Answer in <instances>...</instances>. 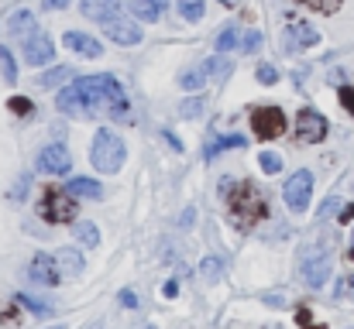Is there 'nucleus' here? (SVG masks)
I'll list each match as a JSON object with an SVG mask.
<instances>
[{
    "label": "nucleus",
    "instance_id": "nucleus-24",
    "mask_svg": "<svg viewBox=\"0 0 354 329\" xmlns=\"http://www.w3.org/2000/svg\"><path fill=\"white\" fill-rule=\"evenodd\" d=\"M179 3V14L186 17V21H200L203 17V10H207V3L203 0H176Z\"/></svg>",
    "mask_w": 354,
    "mask_h": 329
},
{
    "label": "nucleus",
    "instance_id": "nucleus-17",
    "mask_svg": "<svg viewBox=\"0 0 354 329\" xmlns=\"http://www.w3.org/2000/svg\"><path fill=\"white\" fill-rule=\"evenodd\" d=\"M73 79H76V69H73V66H55V69L41 72L35 83H38L41 90H55V86H66V83H73Z\"/></svg>",
    "mask_w": 354,
    "mask_h": 329
},
{
    "label": "nucleus",
    "instance_id": "nucleus-11",
    "mask_svg": "<svg viewBox=\"0 0 354 329\" xmlns=\"http://www.w3.org/2000/svg\"><path fill=\"white\" fill-rule=\"evenodd\" d=\"M28 275H31V281L41 285V288H55L59 278H62V271H59V264H55V254H35Z\"/></svg>",
    "mask_w": 354,
    "mask_h": 329
},
{
    "label": "nucleus",
    "instance_id": "nucleus-20",
    "mask_svg": "<svg viewBox=\"0 0 354 329\" xmlns=\"http://www.w3.org/2000/svg\"><path fill=\"white\" fill-rule=\"evenodd\" d=\"M317 41H320V34L310 24H299V21L289 24V45L292 48H306V45H317Z\"/></svg>",
    "mask_w": 354,
    "mask_h": 329
},
{
    "label": "nucleus",
    "instance_id": "nucleus-1",
    "mask_svg": "<svg viewBox=\"0 0 354 329\" xmlns=\"http://www.w3.org/2000/svg\"><path fill=\"white\" fill-rule=\"evenodd\" d=\"M59 110L66 117H124L127 97L114 76H86L59 93Z\"/></svg>",
    "mask_w": 354,
    "mask_h": 329
},
{
    "label": "nucleus",
    "instance_id": "nucleus-12",
    "mask_svg": "<svg viewBox=\"0 0 354 329\" xmlns=\"http://www.w3.org/2000/svg\"><path fill=\"white\" fill-rule=\"evenodd\" d=\"M104 34H107L114 45H138V41H141V28H138L134 21H127L124 14L104 21Z\"/></svg>",
    "mask_w": 354,
    "mask_h": 329
},
{
    "label": "nucleus",
    "instance_id": "nucleus-36",
    "mask_svg": "<svg viewBox=\"0 0 354 329\" xmlns=\"http://www.w3.org/2000/svg\"><path fill=\"white\" fill-rule=\"evenodd\" d=\"M296 319H299V329H327L324 323H310V312H306V309H299Z\"/></svg>",
    "mask_w": 354,
    "mask_h": 329
},
{
    "label": "nucleus",
    "instance_id": "nucleus-39",
    "mask_svg": "<svg viewBox=\"0 0 354 329\" xmlns=\"http://www.w3.org/2000/svg\"><path fill=\"white\" fill-rule=\"evenodd\" d=\"M258 41H261V34H258V31H248V34H244V48H248V52H251Z\"/></svg>",
    "mask_w": 354,
    "mask_h": 329
},
{
    "label": "nucleus",
    "instance_id": "nucleus-9",
    "mask_svg": "<svg viewBox=\"0 0 354 329\" xmlns=\"http://www.w3.org/2000/svg\"><path fill=\"white\" fill-rule=\"evenodd\" d=\"M296 137L306 141V144H317L327 137V120L317 113V110H299L296 113Z\"/></svg>",
    "mask_w": 354,
    "mask_h": 329
},
{
    "label": "nucleus",
    "instance_id": "nucleus-41",
    "mask_svg": "<svg viewBox=\"0 0 354 329\" xmlns=\"http://www.w3.org/2000/svg\"><path fill=\"white\" fill-rule=\"evenodd\" d=\"M351 219H354V203L348 210H341V223H351Z\"/></svg>",
    "mask_w": 354,
    "mask_h": 329
},
{
    "label": "nucleus",
    "instance_id": "nucleus-42",
    "mask_svg": "<svg viewBox=\"0 0 354 329\" xmlns=\"http://www.w3.org/2000/svg\"><path fill=\"white\" fill-rule=\"evenodd\" d=\"M155 7H158V10H165V7H169V0H155Z\"/></svg>",
    "mask_w": 354,
    "mask_h": 329
},
{
    "label": "nucleus",
    "instance_id": "nucleus-8",
    "mask_svg": "<svg viewBox=\"0 0 354 329\" xmlns=\"http://www.w3.org/2000/svg\"><path fill=\"white\" fill-rule=\"evenodd\" d=\"M21 48H24V62H28V66H48L52 55H55V45H52V38H48L41 28H35V31L21 41Z\"/></svg>",
    "mask_w": 354,
    "mask_h": 329
},
{
    "label": "nucleus",
    "instance_id": "nucleus-35",
    "mask_svg": "<svg viewBox=\"0 0 354 329\" xmlns=\"http://www.w3.org/2000/svg\"><path fill=\"white\" fill-rule=\"evenodd\" d=\"M337 210H341V199H337V196H330V199L320 206V219H327L330 213H337Z\"/></svg>",
    "mask_w": 354,
    "mask_h": 329
},
{
    "label": "nucleus",
    "instance_id": "nucleus-30",
    "mask_svg": "<svg viewBox=\"0 0 354 329\" xmlns=\"http://www.w3.org/2000/svg\"><path fill=\"white\" fill-rule=\"evenodd\" d=\"M296 3H306L310 10H320V14H334V10H341V0H296Z\"/></svg>",
    "mask_w": 354,
    "mask_h": 329
},
{
    "label": "nucleus",
    "instance_id": "nucleus-37",
    "mask_svg": "<svg viewBox=\"0 0 354 329\" xmlns=\"http://www.w3.org/2000/svg\"><path fill=\"white\" fill-rule=\"evenodd\" d=\"M217 148H244V137H237V134H231V137H221V144H217ZM217 148H210V154H214Z\"/></svg>",
    "mask_w": 354,
    "mask_h": 329
},
{
    "label": "nucleus",
    "instance_id": "nucleus-33",
    "mask_svg": "<svg viewBox=\"0 0 354 329\" xmlns=\"http://www.w3.org/2000/svg\"><path fill=\"white\" fill-rule=\"evenodd\" d=\"M279 79V72L272 69V66H258V83H265V86H272Z\"/></svg>",
    "mask_w": 354,
    "mask_h": 329
},
{
    "label": "nucleus",
    "instance_id": "nucleus-18",
    "mask_svg": "<svg viewBox=\"0 0 354 329\" xmlns=\"http://www.w3.org/2000/svg\"><path fill=\"white\" fill-rule=\"evenodd\" d=\"M66 192L76 196V199H104V186L97 179H73L66 186Z\"/></svg>",
    "mask_w": 354,
    "mask_h": 329
},
{
    "label": "nucleus",
    "instance_id": "nucleus-3",
    "mask_svg": "<svg viewBox=\"0 0 354 329\" xmlns=\"http://www.w3.org/2000/svg\"><path fill=\"white\" fill-rule=\"evenodd\" d=\"M90 158H93L97 172H104V175H114V172H120V165H124V158H127L124 137H118L111 127L97 130V137H93V148H90Z\"/></svg>",
    "mask_w": 354,
    "mask_h": 329
},
{
    "label": "nucleus",
    "instance_id": "nucleus-32",
    "mask_svg": "<svg viewBox=\"0 0 354 329\" xmlns=\"http://www.w3.org/2000/svg\"><path fill=\"white\" fill-rule=\"evenodd\" d=\"M7 107L14 110L17 117H28V113H35V103H31V100H24V97H14V100H10Z\"/></svg>",
    "mask_w": 354,
    "mask_h": 329
},
{
    "label": "nucleus",
    "instance_id": "nucleus-43",
    "mask_svg": "<svg viewBox=\"0 0 354 329\" xmlns=\"http://www.w3.org/2000/svg\"><path fill=\"white\" fill-rule=\"evenodd\" d=\"M221 3H224V7H237L241 0H221Z\"/></svg>",
    "mask_w": 354,
    "mask_h": 329
},
{
    "label": "nucleus",
    "instance_id": "nucleus-7",
    "mask_svg": "<svg viewBox=\"0 0 354 329\" xmlns=\"http://www.w3.org/2000/svg\"><path fill=\"white\" fill-rule=\"evenodd\" d=\"M282 196H286V206H289L292 213H306V206H310V199H313V175H310L306 168L296 172V175H289Z\"/></svg>",
    "mask_w": 354,
    "mask_h": 329
},
{
    "label": "nucleus",
    "instance_id": "nucleus-15",
    "mask_svg": "<svg viewBox=\"0 0 354 329\" xmlns=\"http://www.w3.org/2000/svg\"><path fill=\"white\" fill-rule=\"evenodd\" d=\"M55 264H59L62 278H80L83 275V254H80V247H59L55 250Z\"/></svg>",
    "mask_w": 354,
    "mask_h": 329
},
{
    "label": "nucleus",
    "instance_id": "nucleus-10",
    "mask_svg": "<svg viewBox=\"0 0 354 329\" xmlns=\"http://www.w3.org/2000/svg\"><path fill=\"white\" fill-rule=\"evenodd\" d=\"M73 168V154H69V148H62V144H48L41 154H38V172L41 175H66Z\"/></svg>",
    "mask_w": 354,
    "mask_h": 329
},
{
    "label": "nucleus",
    "instance_id": "nucleus-25",
    "mask_svg": "<svg viewBox=\"0 0 354 329\" xmlns=\"http://www.w3.org/2000/svg\"><path fill=\"white\" fill-rule=\"evenodd\" d=\"M334 295H337L341 302H354V275H341V278H337Z\"/></svg>",
    "mask_w": 354,
    "mask_h": 329
},
{
    "label": "nucleus",
    "instance_id": "nucleus-38",
    "mask_svg": "<svg viewBox=\"0 0 354 329\" xmlns=\"http://www.w3.org/2000/svg\"><path fill=\"white\" fill-rule=\"evenodd\" d=\"M118 302L124 306V309H134V306H138V295H134L131 288H124V292L118 295Z\"/></svg>",
    "mask_w": 354,
    "mask_h": 329
},
{
    "label": "nucleus",
    "instance_id": "nucleus-14",
    "mask_svg": "<svg viewBox=\"0 0 354 329\" xmlns=\"http://www.w3.org/2000/svg\"><path fill=\"white\" fill-rule=\"evenodd\" d=\"M210 72H214V59H210V62H196V66H189V69L179 76V86H183V90H189V93H196V90H203V86H207Z\"/></svg>",
    "mask_w": 354,
    "mask_h": 329
},
{
    "label": "nucleus",
    "instance_id": "nucleus-31",
    "mask_svg": "<svg viewBox=\"0 0 354 329\" xmlns=\"http://www.w3.org/2000/svg\"><path fill=\"white\" fill-rule=\"evenodd\" d=\"M179 113H183L186 120H196V117L203 113V100H200V97H196V100H186V103L179 107Z\"/></svg>",
    "mask_w": 354,
    "mask_h": 329
},
{
    "label": "nucleus",
    "instance_id": "nucleus-40",
    "mask_svg": "<svg viewBox=\"0 0 354 329\" xmlns=\"http://www.w3.org/2000/svg\"><path fill=\"white\" fill-rule=\"evenodd\" d=\"M66 3H69V0H41V7H45V10H62Z\"/></svg>",
    "mask_w": 354,
    "mask_h": 329
},
{
    "label": "nucleus",
    "instance_id": "nucleus-45",
    "mask_svg": "<svg viewBox=\"0 0 354 329\" xmlns=\"http://www.w3.org/2000/svg\"><path fill=\"white\" fill-rule=\"evenodd\" d=\"M52 329H66V326H52Z\"/></svg>",
    "mask_w": 354,
    "mask_h": 329
},
{
    "label": "nucleus",
    "instance_id": "nucleus-16",
    "mask_svg": "<svg viewBox=\"0 0 354 329\" xmlns=\"http://www.w3.org/2000/svg\"><path fill=\"white\" fill-rule=\"evenodd\" d=\"M66 45H69L73 52L86 55V59H100V55H104V45H100L97 38H90V34H80V31H69V34H66Z\"/></svg>",
    "mask_w": 354,
    "mask_h": 329
},
{
    "label": "nucleus",
    "instance_id": "nucleus-44",
    "mask_svg": "<svg viewBox=\"0 0 354 329\" xmlns=\"http://www.w3.org/2000/svg\"><path fill=\"white\" fill-rule=\"evenodd\" d=\"M348 257H351V261H354V247H351V250H348Z\"/></svg>",
    "mask_w": 354,
    "mask_h": 329
},
{
    "label": "nucleus",
    "instance_id": "nucleus-2",
    "mask_svg": "<svg viewBox=\"0 0 354 329\" xmlns=\"http://www.w3.org/2000/svg\"><path fill=\"white\" fill-rule=\"evenodd\" d=\"M221 196L227 203V213L241 230H251L258 226L265 213H268V203H265V192L254 186V182H234V179H224L221 182Z\"/></svg>",
    "mask_w": 354,
    "mask_h": 329
},
{
    "label": "nucleus",
    "instance_id": "nucleus-5",
    "mask_svg": "<svg viewBox=\"0 0 354 329\" xmlns=\"http://www.w3.org/2000/svg\"><path fill=\"white\" fill-rule=\"evenodd\" d=\"M330 250H327V243L324 247H306L303 250V257H299V271H303V281L310 285V288H324L327 285V278H330Z\"/></svg>",
    "mask_w": 354,
    "mask_h": 329
},
{
    "label": "nucleus",
    "instance_id": "nucleus-26",
    "mask_svg": "<svg viewBox=\"0 0 354 329\" xmlns=\"http://www.w3.org/2000/svg\"><path fill=\"white\" fill-rule=\"evenodd\" d=\"M258 165H261V172H265V175L282 172V158H279L275 151H261V154H258Z\"/></svg>",
    "mask_w": 354,
    "mask_h": 329
},
{
    "label": "nucleus",
    "instance_id": "nucleus-21",
    "mask_svg": "<svg viewBox=\"0 0 354 329\" xmlns=\"http://www.w3.org/2000/svg\"><path fill=\"white\" fill-rule=\"evenodd\" d=\"M73 237H76L80 243H86V247H97V243H100V230H97L90 219H76V223H73Z\"/></svg>",
    "mask_w": 354,
    "mask_h": 329
},
{
    "label": "nucleus",
    "instance_id": "nucleus-46",
    "mask_svg": "<svg viewBox=\"0 0 354 329\" xmlns=\"http://www.w3.org/2000/svg\"><path fill=\"white\" fill-rule=\"evenodd\" d=\"M148 329H155V326H148Z\"/></svg>",
    "mask_w": 354,
    "mask_h": 329
},
{
    "label": "nucleus",
    "instance_id": "nucleus-29",
    "mask_svg": "<svg viewBox=\"0 0 354 329\" xmlns=\"http://www.w3.org/2000/svg\"><path fill=\"white\" fill-rule=\"evenodd\" d=\"M0 72H3V79L7 83H14L17 79V66H14V59H10V52L0 45Z\"/></svg>",
    "mask_w": 354,
    "mask_h": 329
},
{
    "label": "nucleus",
    "instance_id": "nucleus-23",
    "mask_svg": "<svg viewBox=\"0 0 354 329\" xmlns=\"http://www.w3.org/2000/svg\"><path fill=\"white\" fill-rule=\"evenodd\" d=\"M200 275H203V281H207V285L221 281V275H224V261H221V257H203Z\"/></svg>",
    "mask_w": 354,
    "mask_h": 329
},
{
    "label": "nucleus",
    "instance_id": "nucleus-4",
    "mask_svg": "<svg viewBox=\"0 0 354 329\" xmlns=\"http://www.w3.org/2000/svg\"><path fill=\"white\" fill-rule=\"evenodd\" d=\"M35 210H38V217L45 219V223H73L76 213H80L76 196H69V192L59 189V186H45Z\"/></svg>",
    "mask_w": 354,
    "mask_h": 329
},
{
    "label": "nucleus",
    "instance_id": "nucleus-22",
    "mask_svg": "<svg viewBox=\"0 0 354 329\" xmlns=\"http://www.w3.org/2000/svg\"><path fill=\"white\" fill-rule=\"evenodd\" d=\"M127 7H131V14L138 17V21H145V24H151V21H158V7H155V0H127Z\"/></svg>",
    "mask_w": 354,
    "mask_h": 329
},
{
    "label": "nucleus",
    "instance_id": "nucleus-6",
    "mask_svg": "<svg viewBox=\"0 0 354 329\" xmlns=\"http://www.w3.org/2000/svg\"><path fill=\"white\" fill-rule=\"evenodd\" d=\"M251 130L258 141H275L286 130V113L279 107H258L251 110Z\"/></svg>",
    "mask_w": 354,
    "mask_h": 329
},
{
    "label": "nucleus",
    "instance_id": "nucleus-34",
    "mask_svg": "<svg viewBox=\"0 0 354 329\" xmlns=\"http://www.w3.org/2000/svg\"><path fill=\"white\" fill-rule=\"evenodd\" d=\"M337 97H341V103H344V107H348V113L354 117V90H351V86H341V90H337Z\"/></svg>",
    "mask_w": 354,
    "mask_h": 329
},
{
    "label": "nucleus",
    "instance_id": "nucleus-19",
    "mask_svg": "<svg viewBox=\"0 0 354 329\" xmlns=\"http://www.w3.org/2000/svg\"><path fill=\"white\" fill-rule=\"evenodd\" d=\"M35 28H38V24H35V14H31V10H17V14L7 21V34H10V38H21V41H24Z\"/></svg>",
    "mask_w": 354,
    "mask_h": 329
},
{
    "label": "nucleus",
    "instance_id": "nucleus-28",
    "mask_svg": "<svg viewBox=\"0 0 354 329\" xmlns=\"http://www.w3.org/2000/svg\"><path fill=\"white\" fill-rule=\"evenodd\" d=\"M214 45H217V52H221V55H227V52L237 45V28H224V31L217 34V41H214Z\"/></svg>",
    "mask_w": 354,
    "mask_h": 329
},
{
    "label": "nucleus",
    "instance_id": "nucleus-13",
    "mask_svg": "<svg viewBox=\"0 0 354 329\" xmlns=\"http://www.w3.org/2000/svg\"><path fill=\"white\" fill-rule=\"evenodd\" d=\"M80 14L90 21H111L120 14V0H80Z\"/></svg>",
    "mask_w": 354,
    "mask_h": 329
},
{
    "label": "nucleus",
    "instance_id": "nucleus-27",
    "mask_svg": "<svg viewBox=\"0 0 354 329\" xmlns=\"http://www.w3.org/2000/svg\"><path fill=\"white\" fill-rule=\"evenodd\" d=\"M14 302H17V306H24V309H28V312H35V316H48V312H52V306H45L41 299H31V295H17Z\"/></svg>",
    "mask_w": 354,
    "mask_h": 329
}]
</instances>
